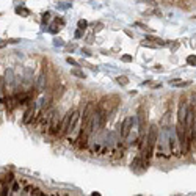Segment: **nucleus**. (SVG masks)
<instances>
[{
    "label": "nucleus",
    "mask_w": 196,
    "mask_h": 196,
    "mask_svg": "<svg viewBox=\"0 0 196 196\" xmlns=\"http://www.w3.org/2000/svg\"><path fill=\"white\" fill-rule=\"evenodd\" d=\"M71 75H74V77H78V78H83V80L86 78V74H85L82 69H78L77 66H75L74 69H71Z\"/></svg>",
    "instance_id": "nucleus-12"
},
{
    "label": "nucleus",
    "mask_w": 196,
    "mask_h": 196,
    "mask_svg": "<svg viewBox=\"0 0 196 196\" xmlns=\"http://www.w3.org/2000/svg\"><path fill=\"white\" fill-rule=\"evenodd\" d=\"M52 43H53V46H55V47H61V46H64V41H63L61 38H53V41H52Z\"/></svg>",
    "instance_id": "nucleus-17"
},
{
    "label": "nucleus",
    "mask_w": 196,
    "mask_h": 196,
    "mask_svg": "<svg viewBox=\"0 0 196 196\" xmlns=\"http://www.w3.org/2000/svg\"><path fill=\"white\" fill-rule=\"evenodd\" d=\"M49 21H50V14H49V13H44V14H43V19H41V22H43V24H47Z\"/></svg>",
    "instance_id": "nucleus-22"
},
{
    "label": "nucleus",
    "mask_w": 196,
    "mask_h": 196,
    "mask_svg": "<svg viewBox=\"0 0 196 196\" xmlns=\"http://www.w3.org/2000/svg\"><path fill=\"white\" fill-rule=\"evenodd\" d=\"M13 83H14V71L7 69V72H5V85H13Z\"/></svg>",
    "instance_id": "nucleus-9"
},
{
    "label": "nucleus",
    "mask_w": 196,
    "mask_h": 196,
    "mask_svg": "<svg viewBox=\"0 0 196 196\" xmlns=\"http://www.w3.org/2000/svg\"><path fill=\"white\" fill-rule=\"evenodd\" d=\"M146 39L148 41H152V43H155L157 46H160V47H163V46H166V43L162 39V38H157V36H152V35H149V36H146Z\"/></svg>",
    "instance_id": "nucleus-11"
},
{
    "label": "nucleus",
    "mask_w": 196,
    "mask_h": 196,
    "mask_svg": "<svg viewBox=\"0 0 196 196\" xmlns=\"http://www.w3.org/2000/svg\"><path fill=\"white\" fill-rule=\"evenodd\" d=\"M49 32H50V33H53V35H55V33H58V32H60V28H58V24H53V25H50V27H49Z\"/></svg>",
    "instance_id": "nucleus-21"
},
{
    "label": "nucleus",
    "mask_w": 196,
    "mask_h": 196,
    "mask_svg": "<svg viewBox=\"0 0 196 196\" xmlns=\"http://www.w3.org/2000/svg\"><path fill=\"white\" fill-rule=\"evenodd\" d=\"M133 124H135V118H133V116H127V118L124 119V123L121 124V130H119L121 138H127V135L130 133Z\"/></svg>",
    "instance_id": "nucleus-2"
},
{
    "label": "nucleus",
    "mask_w": 196,
    "mask_h": 196,
    "mask_svg": "<svg viewBox=\"0 0 196 196\" xmlns=\"http://www.w3.org/2000/svg\"><path fill=\"white\" fill-rule=\"evenodd\" d=\"M78 118H80V112H78V110H74V112H72V116H71V124H69L68 133H72V132H74V129H75V126H77V123H78Z\"/></svg>",
    "instance_id": "nucleus-7"
},
{
    "label": "nucleus",
    "mask_w": 196,
    "mask_h": 196,
    "mask_svg": "<svg viewBox=\"0 0 196 196\" xmlns=\"http://www.w3.org/2000/svg\"><path fill=\"white\" fill-rule=\"evenodd\" d=\"M14 11H16V14L24 16V18H28V16H30V10H27V8H24V7H16Z\"/></svg>",
    "instance_id": "nucleus-13"
},
{
    "label": "nucleus",
    "mask_w": 196,
    "mask_h": 196,
    "mask_svg": "<svg viewBox=\"0 0 196 196\" xmlns=\"http://www.w3.org/2000/svg\"><path fill=\"white\" fill-rule=\"evenodd\" d=\"M64 49H66L68 52H72V50H75V49H77V44H75V43H71V44H64Z\"/></svg>",
    "instance_id": "nucleus-19"
},
{
    "label": "nucleus",
    "mask_w": 196,
    "mask_h": 196,
    "mask_svg": "<svg viewBox=\"0 0 196 196\" xmlns=\"http://www.w3.org/2000/svg\"><path fill=\"white\" fill-rule=\"evenodd\" d=\"M124 33H126V35H127L129 38H133V33H132L130 30H127V28H126V30H124Z\"/></svg>",
    "instance_id": "nucleus-33"
},
{
    "label": "nucleus",
    "mask_w": 196,
    "mask_h": 196,
    "mask_svg": "<svg viewBox=\"0 0 196 196\" xmlns=\"http://www.w3.org/2000/svg\"><path fill=\"white\" fill-rule=\"evenodd\" d=\"M140 3H148V5H155V2H154V0H140Z\"/></svg>",
    "instance_id": "nucleus-29"
},
{
    "label": "nucleus",
    "mask_w": 196,
    "mask_h": 196,
    "mask_svg": "<svg viewBox=\"0 0 196 196\" xmlns=\"http://www.w3.org/2000/svg\"><path fill=\"white\" fill-rule=\"evenodd\" d=\"M33 194H36V196H39V194H43V193H41V190H33Z\"/></svg>",
    "instance_id": "nucleus-35"
},
{
    "label": "nucleus",
    "mask_w": 196,
    "mask_h": 196,
    "mask_svg": "<svg viewBox=\"0 0 196 196\" xmlns=\"http://www.w3.org/2000/svg\"><path fill=\"white\" fill-rule=\"evenodd\" d=\"M132 60H133V57H132V55H129V53L121 55V61H123V63H130Z\"/></svg>",
    "instance_id": "nucleus-18"
},
{
    "label": "nucleus",
    "mask_w": 196,
    "mask_h": 196,
    "mask_svg": "<svg viewBox=\"0 0 196 196\" xmlns=\"http://www.w3.org/2000/svg\"><path fill=\"white\" fill-rule=\"evenodd\" d=\"M101 53H104V55H108V50H105V49H101Z\"/></svg>",
    "instance_id": "nucleus-36"
},
{
    "label": "nucleus",
    "mask_w": 196,
    "mask_h": 196,
    "mask_svg": "<svg viewBox=\"0 0 196 196\" xmlns=\"http://www.w3.org/2000/svg\"><path fill=\"white\" fill-rule=\"evenodd\" d=\"M66 61H68L69 64H72V66H78V64H80L77 60H74V58H71V57H68V58H66Z\"/></svg>",
    "instance_id": "nucleus-24"
},
{
    "label": "nucleus",
    "mask_w": 196,
    "mask_h": 196,
    "mask_svg": "<svg viewBox=\"0 0 196 196\" xmlns=\"http://www.w3.org/2000/svg\"><path fill=\"white\" fill-rule=\"evenodd\" d=\"M35 113H36V104H35V102H30L28 107H27V110H25V113H24V118H22L24 124H28V123L33 119Z\"/></svg>",
    "instance_id": "nucleus-4"
},
{
    "label": "nucleus",
    "mask_w": 196,
    "mask_h": 196,
    "mask_svg": "<svg viewBox=\"0 0 196 196\" xmlns=\"http://www.w3.org/2000/svg\"><path fill=\"white\" fill-rule=\"evenodd\" d=\"M187 64L196 66V55H188V57H187Z\"/></svg>",
    "instance_id": "nucleus-16"
},
{
    "label": "nucleus",
    "mask_w": 196,
    "mask_h": 196,
    "mask_svg": "<svg viewBox=\"0 0 196 196\" xmlns=\"http://www.w3.org/2000/svg\"><path fill=\"white\" fill-rule=\"evenodd\" d=\"M83 36V30L82 28H78L77 32H75V38H82Z\"/></svg>",
    "instance_id": "nucleus-32"
},
{
    "label": "nucleus",
    "mask_w": 196,
    "mask_h": 196,
    "mask_svg": "<svg viewBox=\"0 0 196 196\" xmlns=\"http://www.w3.org/2000/svg\"><path fill=\"white\" fill-rule=\"evenodd\" d=\"M135 25H137V27H140V28H143V30H146V32H149V30H151L148 25H144V24H141V22H137Z\"/></svg>",
    "instance_id": "nucleus-27"
},
{
    "label": "nucleus",
    "mask_w": 196,
    "mask_h": 196,
    "mask_svg": "<svg viewBox=\"0 0 196 196\" xmlns=\"http://www.w3.org/2000/svg\"><path fill=\"white\" fill-rule=\"evenodd\" d=\"M71 116H72V112H68V113L64 115V118H63V121H61V126H60V132H58L60 137H64V135L68 133L69 124H71Z\"/></svg>",
    "instance_id": "nucleus-3"
},
{
    "label": "nucleus",
    "mask_w": 196,
    "mask_h": 196,
    "mask_svg": "<svg viewBox=\"0 0 196 196\" xmlns=\"http://www.w3.org/2000/svg\"><path fill=\"white\" fill-rule=\"evenodd\" d=\"M58 124H60V113L53 110L52 115H50V124H49V129H50L52 133L58 132Z\"/></svg>",
    "instance_id": "nucleus-5"
},
{
    "label": "nucleus",
    "mask_w": 196,
    "mask_h": 196,
    "mask_svg": "<svg viewBox=\"0 0 196 196\" xmlns=\"http://www.w3.org/2000/svg\"><path fill=\"white\" fill-rule=\"evenodd\" d=\"M187 110H188V105H185V102L182 101L180 105H179V112H177V123H180V124H183V126H185Z\"/></svg>",
    "instance_id": "nucleus-6"
},
{
    "label": "nucleus",
    "mask_w": 196,
    "mask_h": 196,
    "mask_svg": "<svg viewBox=\"0 0 196 196\" xmlns=\"http://www.w3.org/2000/svg\"><path fill=\"white\" fill-rule=\"evenodd\" d=\"M157 133H158V130H157V126H155V124H152V126L149 127V133H148L146 148H144V151H143V155H141L143 162H148V160L152 157V151H154V146H155V143H157Z\"/></svg>",
    "instance_id": "nucleus-1"
},
{
    "label": "nucleus",
    "mask_w": 196,
    "mask_h": 196,
    "mask_svg": "<svg viewBox=\"0 0 196 196\" xmlns=\"http://www.w3.org/2000/svg\"><path fill=\"white\" fill-rule=\"evenodd\" d=\"M169 47H171V52H176L179 49V41H173V46H169Z\"/></svg>",
    "instance_id": "nucleus-26"
},
{
    "label": "nucleus",
    "mask_w": 196,
    "mask_h": 196,
    "mask_svg": "<svg viewBox=\"0 0 196 196\" xmlns=\"http://www.w3.org/2000/svg\"><path fill=\"white\" fill-rule=\"evenodd\" d=\"M82 53H83L85 57H93V52H91L88 47H83V49H82Z\"/></svg>",
    "instance_id": "nucleus-23"
},
{
    "label": "nucleus",
    "mask_w": 196,
    "mask_h": 196,
    "mask_svg": "<svg viewBox=\"0 0 196 196\" xmlns=\"http://www.w3.org/2000/svg\"><path fill=\"white\" fill-rule=\"evenodd\" d=\"M7 44H8L7 41H0V49H3V47H5Z\"/></svg>",
    "instance_id": "nucleus-34"
},
{
    "label": "nucleus",
    "mask_w": 196,
    "mask_h": 196,
    "mask_svg": "<svg viewBox=\"0 0 196 196\" xmlns=\"http://www.w3.org/2000/svg\"><path fill=\"white\" fill-rule=\"evenodd\" d=\"M102 28H104V24H102V22H97V24L94 25V32H101Z\"/></svg>",
    "instance_id": "nucleus-25"
},
{
    "label": "nucleus",
    "mask_w": 196,
    "mask_h": 196,
    "mask_svg": "<svg viewBox=\"0 0 196 196\" xmlns=\"http://www.w3.org/2000/svg\"><path fill=\"white\" fill-rule=\"evenodd\" d=\"M46 83H47V80H46V74L41 72L39 77H38V82H36V89H44Z\"/></svg>",
    "instance_id": "nucleus-10"
},
{
    "label": "nucleus",
    "mask_w": 196,
    "mask_h": 196,
    "mask_svg": "<svg viewBox=\"0 0 196 196\" xmlns=\"http://www.w3.org/2000/svg\"><path fill=\"white\" fill-rule=\"evenodd\" d=\"M7 43H8V44H18V43H21V39H18V38H10V39H7Z\"/></svg>",
    "instance_id": "nucleus-28"
},
{
    "label": "nucleus",
    "mask_w": 196,
    "mask_h": 196,
    "mask_svg": "<svg viewBox=\"0 0 196 196\" xmlns=\"http://www.w3.org/2000/svg\"><path fill=\"white\" fill-rule=\"evenodd\" d=\"M171 86H177V88H183V86H190L191 80H182V78H173L168 82Z\"/></svg>",
    "instance_id": "nucleus-8"
},
{
    "label": "nucleus",
    "mask_w": 196,
    "mask_h": 196,
    "mask_svg": "<svg viewBox=\"0 0 196 196\" xmlns=\"http://www.w3.org/2000/svg\"><path fill=\"white\" fill-rule=\"evenodd\" d=\"M50 105V97H43V99L39 101V107L41 108H47Z\"/></svg>",
    "instance_id": "nucleus-15"
},
{
    "label": "nucleus",
    "mask_w": 196,
    "mask_h": 196,
    "mask_svg": "<svg viewBox=\"0 0 196 196\" xmlns=\"http://www.w3.org/2000/svg\"><path fill=\"white\" fill-rule=\"evenodd\" d=\"M57 7H58V8H61V10H68L71 5H68V3H58Z\"/></svg>",
    "instance_id": "nucleus-31"
},
{
    "label": "nucleus",
    "mask_w": 196,
    "mask_h": 196,
    "mask_svg": "<svg viewBox=\"0 0 196 196\" xmlns=\"http://www.w3.org/2000/svg\"><path fill=\"white\" fill-rule=\"evenodd\" d=\"M190 99H191V105H196V93H191Z\"/></svg>",
    "instance_id": "nucleus-30"
},
{
    "label": "nucleus",
    "mask_w": 196,
    "mask_h": 196,
    "mask_svg": "<svg viewBox=\"0 0 196 196\" xmlns=\"http://www.w3.org/2000/svg\"><path fill=\"white\" fill-rule=\"evenodd\" d=\"M116 83L121 85V86H126V85H129V77H126V75H118V77H116Z\"/></svg>",
    "instance_id": "nucleus-14"
},
{
    "label": "nucleus",
    "mask_w": 196,
    "mask_h": 196,
    "mask_svg": "<svg viewBox=\"0 0 196 196\" xmlns=\"http://www.w3.org/2000/svg\"><path fill=\"white\" fill-rule=\"evenodd\" d=\"M77 25H78V28H82V30H85V28H86V27H88V22H86V21H85V19H80V21H78V24H77Z\"/></svg>",
    "instance_id": "nucleus-20"
}]
</instances>
